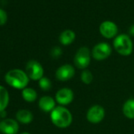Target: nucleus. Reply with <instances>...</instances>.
I'll return each mask as SVG.
<instances>
[{"mask_svg":"<svg viewBox=\"0 0 134 134\" xmlns=\"http://www.w3.org/2000/svg\"><path fill=\"white\" fill-rule=\"evenodd\" d=\"M51 122L60 129H65L69 127L73 121V116L71 112L63 106L56 107L51 112Z\"/></svg>","mask_w":134,"mask_h":134,"instance_id":"1","label":"nucleus"},{"mask_svg":"<svg viewBox=\"0 0 134 134\" xmlns=\"http://www.w3.org/2000/svg\"><path fill=\"white\" fill-rule=\"evenodd\" d=\"M5 81L8 85L17 89H24L29 82V77L25 71L20 69L9 70L5 75Z\"/></svg>","mask_w":134,"mask_h":134,"instance_id":"2","label":"nucleus"},{"mask_svg":"<svg viewBox=\"0 0 134 134\" xmlns=\"http://www.w3.org/2000/svg\"><path fill=\"white\" fill-rule=\"evenodd\" d=\"M115 51L122 56H129L133 50V44L131 38L126 34L117 36L113 42Z\"/></svg>","mask_w":134,"mask_h":134,"instance_id":"3","label":"nucleus"},{"mask_svg":"<svg viewBox=\"0 0 134 134\" xmlns=\"http://www.w3.org/2000/svg\"><path fill=\"white\" fill-rule=\"evenodd\" d=\"M92 51L87 47H81L77 51L74 56V64L78 69L86 70L87 67L89 65L91 62Z\"/></svg>","mask_w":134,"mask_h":134,"instance_id":"4","label":"nucleus"},{"mask_svg":"<svg viewBox=\"0 0 134 134\" xmlns=\"http://www.w3.org/2000/svg\"><path fill=\"white\" fill-rule=\"evenodd\" d=\"M25 73L29 79L32 81H40L43 77L44 70L42 65L39 62L30 60L25 65Z\"/></svg>","mask_w":134,"mask_h":134,"instance_id":"5","label":"nucleus"},{"mask_svg":"<svg viewBox=\"0 0 134 134\" xmlns=\"http://www.w3.org/2000/svg\"><path fill=\"white\" fill-rule=\"evenodd\" d=\"M112 52L110 45L105 42L97 43L92 51V57L97 61H103L107 59Z\"/></svg>","mask_w":134,"mask_h":134,"instance_id":"6","label":"nucleus"},{"mask_svg":"<svg viewBox=\"0 0 134 134\" xmlns=\"http://www.w3.org/2000/svg\"><path fill=\"white\" fill-rule=\"evenodd\" d=\"M105 117V110L100 105H94L91 107L87 114V120L92 124H98L101 122Z\"/></svg>","mask_w":134,"mask_h":134,"instance_id":"7","label":"nucleus"},{"mask_svg":"<svg viewBox=\"0 0 134 134\" xmlns=\"http://www.w3.org/2000/svg\"><path fill=\"white\" fill-rule=\"evenodd\" d=\"M74 99V94L72 89L69 88H62L55 94V101L60 106L70 104Z\"/></svg>","mask_w":134,"mask_h":134,"instance_id":"8","label":"nucleus"},{"mask_svg":"<svg viewBox=\"0 0 134 134\" xmlns=\"http://www.w3.org/2000/svg\"><path fill=\"white\" fill-rule=\"evenodd\" d=\"M75 75V68L70 64L61 65L55 72V77L60 81H67L72 79Z\"/></svg>","mask_w":134,"mask_h":134,"instance_id":"9","label":"nucleus"},{"mask_svg":"<svg viewBox=\"0 0 134 134\" xmlns=\"http://www.w3.org/2000/svg\"><path fill=\"white\" fill-rule=\"evenodd\" d=\"M118 31V29L116 24L110 21H105L102 22L99 25L100 34L107 39H112L114 37H116Z\"/></svg>","mask_w":134,"mask_h":134,"instance_id":"10","label":"nucleus"},{"mask_svg":"<svg viewBox=\"0 0 134 134\" xmlns=\"http://www.w3.org/2000/svg\"><path fill=\"white\" fill-rule=\"evenodd\" d=\"M18 130V122L14 119L6 118L0 121V132L3 134H17Z\"/></svg>","mask_w":134,"mask_h":134,"instance_id":"11","label":"nucleus"},{"mask_svg":"<svg viewBox=\"0 0 134 134\" xmlns=\"http://www.w3.org/2000/svg\"><path fill=\"white\" fill-rule=\"evenodd\" d=\"M38 104H39L40 109L47 113L51 112L56 107L55 99H54L51 96H48L41 97L39 100Z\"/></svg>","mask_w":134,"mask_h":134,"instance_id":"12","label":"nucleus"},{"mask_svg":"<svg viewBox=\"0 0 134 134\" xmlns=\"http://www.w3.org/2000/svg\"><path fill=\"white\" fill-rule=\"evenodd\" d=\"M76 39V34L73 30L70 29H66L63 31L60 36H59V42L64 45V46H68L71 44Z\"/></svg>","mask_w":134,"mask_h":134,"instance_id":"13","label":"nucleus"},{"mask_svg":"<svg viewBox=\"0 0 134 134\" xmlns=\"http://www.w3.org/2000/svg\"><path fill=\"white\" fill-rule=\"evenodd\" d=\"M16 119L22 124H29L33 120V114L29 110L21 109L16 113Z\"/></svg>","mask_w":134,"mask_h":134,"instance_id":"14","label":"nucleus"},{"mask_svg":"<svg viewBox=\"0 0 134 134\" xmlns=\"http://www.w3.org/2000/svg\"><path fill=\"white\" fill-rule=\"evenodd\" d=\"M123 114L129 119H134V99H127L122 108Z\"/></svg>","mask_w":134,"mask_h":134,"instance_id":"15","label":"nucleus"},{"mask_svg":"<svg viewBox=\"0 0 134 134\" xmlns=\"http://www.w3.org/2000/svg\"><path fill=\"white\" fill-rule=\"evenodd\" d=\"M10 102V95L7 89L0 85V112L3 111L7 107Z\"/></svg>","mask_w":134,"mask_h":134,"instance_id":"16","label":"nucleus"},{"mask_svg":"<svg viewBox=\"0 0 134 134\" xmlns=\"http://www.w3.org/2000/svg\"><path fill=\"white\" fill-rule=\"evenodd\" d=\"M21 96L24 100L28 103H33L37 99V92L32 88H25L21 92Z\"/></svg>","mask_w":134,"mask_h":134,"instance_id":"17","label":"nucleus"},{"mask_svg":"<svg viewBox=\"0 0 134 134\" xmlns=\"http://www.w3.org/2000/svg\"><path fill=\"white\" fill-rule=\"evenodd\" d=\"M81 80L85 85H90L93 81V75L88 70H84L81 74Z\"/></svg>","mask_w":134,"mask_h":134,"instance_id":"18","label":"nucleus"},{"mask_svg":"<svg viewBox=\"0 0 134 134\" xmlns=\"http://www.w3.org/2000/svg\"><path fill=\"white\" fill-rule=\"evenodd\" d=\"M39 86L43 91H49L52 87V84L49 78L46 77H43L39 81Z\"/></svg>","mask_w":134,"mask_h":134,"instance_id":"19","label":"nucleus"},{"mask_svg":"<svg viewBox=\"0 0 134 134\" xmlns=\"http://www.w3.org/2000/svg\"><path fill=\"white\" fill-rule=\"evenodd\" d=\"M62 54V50L59 47H54L51 51V55L54 58H58Z\"/></svg>","mask_w":134,"mask_h":134,"instance_id":"20","label":"nucleus"},{"mask_svg":"<svg viewBox=\"0 0 134 134\" xmlns=\"http://www.w3.org/2000/svg\"><path fill=\"white\" fill-rule=\"evenodd\" d=\"M7 21V14L5 10L0 9V26L6 24Z\"/></svg>","mask_w":134,"mask_h":134,"instance_id":"21","label":"nucleus"},{"mask_svg":"<svg viewBox=\"0 0 134 134\" xmlns=\"http://www.w3.org/2000/svg\"><path fill=\"white\" fill-rule=\"evenodd\" d=\"M129 32V35H131L132 36H134V25L130 26Z\"/></svg>","mask_w":134,"mask_h":134,"instance_id":"22","label":"nucleus"},{"mask_svg":"<svg viewBox=\"0 0 134 134\" xmlns=\"http://www.w3.org/2000/svg\"><path fill=\"white\" fill-rule=\"evenodd\" d=\"M6 115H7V112H6V110H3V111H1V112H0V116H1L2 118L6 117Z\"/></svg>","mask_w":134,"mask_h":134,"instance_id":"23","label":"nucleus"},{"mask_svg":"<svg viewBox=\"0 0 134 134\" xmlns=\"http://www.w3.org/2000/svg\"><path fill=\"white\" fill-rule=\"evenodd\" d=\"M20 134H31V133H29V132H21V133H20Z\"/></svg>","mask_w":134,"mask_h":134,"instance_id":"24","label":"nucleus"}]
</instances>
